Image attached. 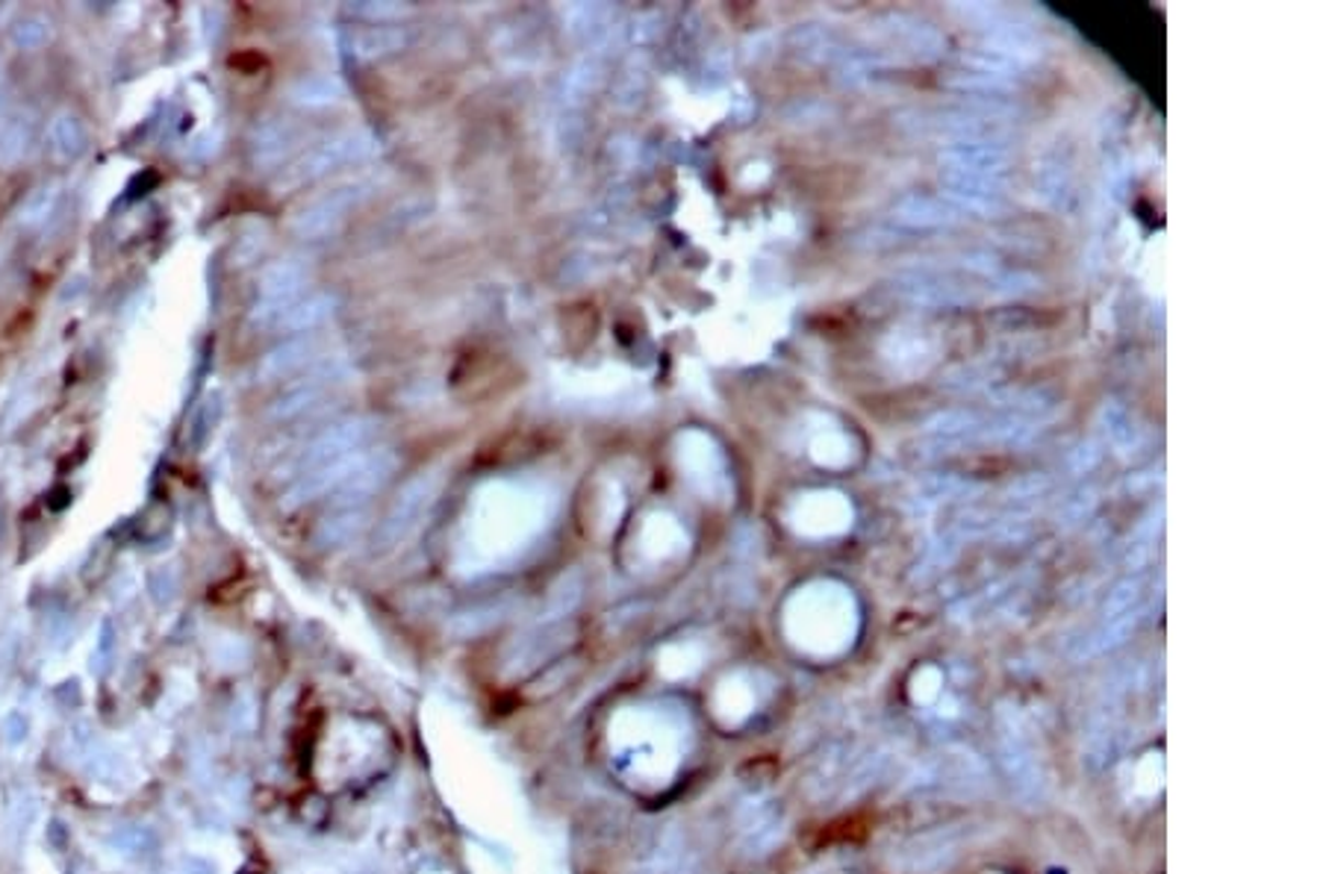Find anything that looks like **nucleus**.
<instances>
[{"label": "nucleus", "instance_id": "7ed1b4c3", "mask_svg": "<svg viewBox=\"0 0 1326 874\" xmlns=\"http://www.w3.org/2000/svg\"><path fill=\"white\" fill-rule=\"evenodd\" d=\"M363 197V192L357 186L339 189L334 195H327L325 201H318L299 218L301 236H327L339 227V222L346 218L348 209H355V204Z\"/></svg>", "mask_w": 1326, "mask_h": 874}, {"label": "nucleus", "instance_id": "f257e3e1", "mask_svg": "<svg viewBox=\"0 0 1326 874\" xmlns=\"http://www.w3.org/2000/svg\"><path fill=\"white\" fill-rule=\"evenodd\" d=\"M398 459L393 451H369V454H357L348 465V475L339 484V501L355 503L366 501L369 495L386 486V480L395 475Z\"/></svg>", "mask_w": 1326, "mask_h": 874}, {"label": "nucleus", "instance_id": "423d86ee", "mask_svg": "<svg viewBox=\"0 0 1326 874\" xmlns=\"http://www.w3.org/2000/svg\"><path fill=\"white\" fill-rule=\"evenodd\" d=\"M572 33L589 42H605L614 33V10L602 3H584L572 10Z\"/></svg>", "mask_w": 1326, "mask_h": 874}, {"label": "nucleus", "instance_id": "20e7f679", "mask_svg": "<svg viewBox=\"0 0 1326 874\" xmlns=\"http://www.w3.org/2000/svg\"><path fill=\"white\" fill-rule=\"evenodd\" d=\"M304 280H307V271L301 269V265H292V262L269 271V277L262 283L260 313H281V307H290L292 300H295V295L301 292V286H304Z\"/></svg>", "mask_w": 1326, "mask_h": 874}, {"label": "nucleus", "instance_id": "f03ea898", "mask_svg": "<svg viewBox=\"0 0 1326 874\" xmlns=\"http://www.w3.org/2000/svg\"><path fill=\"white\" fill-rule=\"evenodd\" d=\"M437 475H422L416 477V480H411V484L404 486V492L398 495V501L393 503L390 515H386L383 533H386V536H398V533H404L407 527H413L422 512L428 510V503L437 498Z\"/></svg>", "mask_w": 1326, "mask_h": 874}, {"label": "nucleus", "instance_id": "39448f33", "mask_svg": "<svg viewBox=\"0 0 1326 874\" xmlns=\"http://www.w3.org/2000/svg\"><path fill=\"white\" fill-rule=\"evenodd\" d=\"M602 80H605V59L598 54L581 56L578 63L570 68V75L563 77V101H584V98L596 92Z\"/></svg>", "mask_w": 1326, "mask_h": 874}, {"label": "nucleus", "instance_id": "0eeeda50", "mask_svg": "<svg viewBox=\"0 0 1326 874\" xmlns=\"http://www.w3.org/2000/svg\"><path fill=\"white\" fill-rule=\"evenodd\" d=\"M404 45V33L395 27H363L351 33V54L355 56H383L393 54Z\"/></svg>", "mask_w": 1326, "mask_h": 874}, {"label": "nucleus", "instance_id": "6e6552de", "mask_svg": "<svg viewBox=\"0 0 1326 874\" xmlns=\"http://www.w3.org/2000/svg\"><path fill=\"white\" fill-rule=\"evenodd\" d=\"M330 307H334V298H327V295H318V298L307 300V304H299L295 309H290L286 327H292V330H301V327H316L322 318L330 316Z\"/></svg>", "mask_w": 1326, "mask_h": 874}]
</instances>
